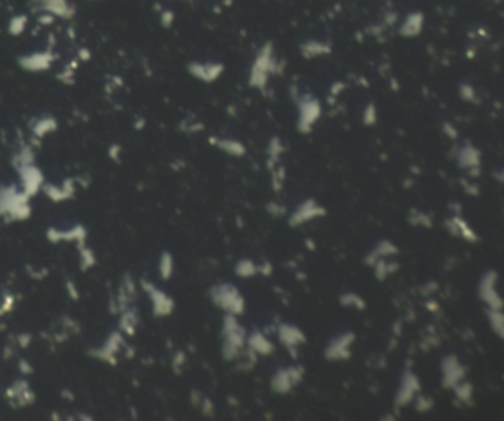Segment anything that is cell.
Wrapping results in <instances>:
<instances>
[{"mask_svg":"<svg viewBox=\"0 0 504 421\" xmlns=\"http://www.w3.org/2000/svg\"><path fill=\"white\" fill-rule=\"evenodd\" d=\"M281 68V62L275 56V47L271 41H265L257 52L254 53L250 72H249V84L252 87L265 90L269 81V77L278 74Z\"/></svg>","mask_w":504,"mask_h":421,"instance_id":"1","label":"cell"},{"mask_svg":"<svg viewBox=\"0 0 504 421\" xmlns=\"http://www.w3.org/2000/svg\"><path fill=\"white\" fill-rule=\"evenodd\" d=\"M321 115V104L317 98L305 95L299 101V130L306 133Z\"/></svg>","mask_w":504,"mask_h":421,"instance_id":"2","label":"cell"},{"mask_svg":"<svg viewBox=\"0 0 504 421\" xmlns=\"http://www.w3.org/2000/svg\"><path fill=\"white\" fill-rule=\"evenodd\" d=\"M423 28H425V13L422 10H413L402 18L398 27V33L404 38H414L423 33Z\"/></svg>","mask_w":504,"mask_h":421,"instance_id":"3","label":"cell"},{"mask_svg":"<svg viewBox=\"0 0 504 421\" xmlns=\"http://www.w3.org/2000/svg\"><path fill=\"white\" fill-rule=\"evenodd\" d=\"M333 52V46L330 41L325 40H317L311 38L306 40L300 44V53L305 59H315V58H323L328 56Z\"/></svg>","mask_w":504,"mask_h":421,"instance_id":"4","label":"cell"},{"mask_svg":"<svg viewBox=\"0 0 504 421\" xmlns=\"http://www.w3.org/2000/svg\"><path fill=\"white\" fill-rule=\"evenodd\" d=\"M194 71H195V75H198L200 78L206 81H215L223 72V64H219V62L197 64L194 67Z\"/></svg>","mask_w":504,"mask_h":421,"instance_id":"5","label":"cell"},{"mask_svg":"<svg viewBox=\"0 0 504 421\" xmlns=\"http://www.w3.org/2000/svg\"><path fill=\"white\" fill-rule=\"evenodd\" d=\"M459 161L462 166L465 167H469V169H473V167H478L479 164V151L476 148H473L472 145H465L459 154Z\"/></svg>","mask_w":504,"mask_h":421,"instance_id":"6","label":"cell"},{"mask_svg":"<svg viewBox=\"0 0 504 421\" xmlns=\"http://www.w3.org/2000/svg\"><path fill=\"white\" fill-rule=\"evenodd\" d=\"M219 146L226 151L228 154L231 155H243L246 152V148L238 142V140H232V139H223L219 142Z\"/></svg>","mask_w":504,"mask_h":421,"instance_id":"7","label":"cell"},{"mask_svg":"<svg viewBox=\"0 0 504 421\" xmlns=\"http://www.w3.org/2000/svg\"><path fill=\"white\" fill-rule=\"evenodd\" d=\"M362 118H364V123H365V124H373V123H376V106L373 105V104H370V105L367 106V108L364 109V115H362Z\"/></svg>","mask_w":504,"mask_h":421,"instance_id":"8","label":"cell"},{"mask_svg":"<svg viewBox=\"0 0 504 421\" xmlns=\"http://www.w3.org/2000/svg\"><path fill=\"white\" fill-rule=\"evenodd\" d=\"M460 95H462L465 99L472 101V99H475V89H473L470 84L465 83V84H462V86H460Z\"/></svg>","mask_w":504,"mask_h":421,"instance_id":"9","label":"cell"}]
</instances>
